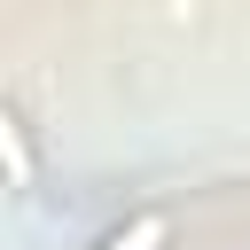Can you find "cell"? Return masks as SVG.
<instances>
[{
	"label": "cell",
	"mask_w": 250,
	"mask_h": 250,
	"mask_svg": "<svg viewBox=\"0 0 250 250\" xmlns=\"http://www.w3.org/2000/svg\"><path fill=\"white\" fill-rule=\"evenodd\" d=\"M156 242H164V219H133V227H125V234H109L102 250H156Z\"/></svg>",
	"instance_id": "6da1fadb"
}]
</instances>
